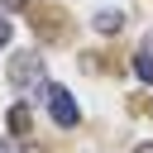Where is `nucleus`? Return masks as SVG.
Here are the masks:
<instances>
[{"label":"nucleus","mask_w":153,"mask_h":153,"mask_svg":"<svg viewBox=\"0 0 153 153\" xmlns=\"http://www.w3.org/2000/svg\"><path fill=\"white\" fill-rule=\"evenodd\" d=\"M43 100H48V115H53L57 129H76V124H81V105H76V96H72L67 86L43 81Z\"/></svg>","instance_id":"1"},{"label":"nucleus","mask_w":153,"mask_h":153,"mask_svg":"<svg viewBox=\"0 0 153 153\" xmlns=\"http://www.w3.org/2000/svg\"><path fill=\"white\" fill-rule=\"evenodd\" d=\"M5 76H10V86H14V91H29V86L43 76V57H38V53H14Z\"/></svg>","instance_id":"2"},{"label":"nucleus","mask_w":153,"mask_h":153,"mask_svg":"<svg viewBox=\"0 0 153 153\" xmlns=\"http://www.w3.org/2000/svg\"><path fill=\"white\" fill-rule=\"evenodd\" d=\"M91 24H96V33H120V29H124V14H120V10H96Z\"/></svg>","instance_id":"3"},{"label":"nucleus","mask_w":153,"mask_h":153,"mask_svg":"<svg viewBox=\"0 0 153 153\" xmlns=\"http://www.w3.org/2000/svg\"><path fill=\"white\" fill-rule=\"evenodd\" d=\"M29 124H33V110L19 100V105H10V134H29Z\"/></svg>","instance_id":"4"},{"label":"nucleus","mask_w":153,"mask_h":153,"mask_svg":"<svg viewBox=\"0 0 153 153\" xmlns=\"http://www.w3.org/2000/svg\"><path fill=\"white\" fill-rule=\"evenodd\" d=\"M134 76H139L143 86H153V53H143V48L134 53Z\"/></svg>","instance_id":"5"},{"label":"nucleus","mask_w":153,"mask_h":153,"mask_svg":"<svg viewBox=\"0 0 153 153\" xmlns=\"http://www.w3.org/2000/svg\"><path fill=\"white\" fill-rule=\"evenodd\" d=\"M10 38H14V24H10L5 14H0V48H10Z\"/></svg>","instance_id":"6"},{"label":"nucleus","mask_w":153,"mask_h":153,"mask_svg":"<svg viewBox=\"0 0 153 153\" xmlns=\"http://www.w3.org/2000/svg\"><path fill=\"white\" fill-rule=\"evenodd\" d=\"M0 5H5V10H24L29 0H0Z\"/></svg>","instance_id":"7"},{"label":"nucleus","mask_w":153,"mask_h":153,"mask_svg":"<svg viewBox=\"0 0 153 153\" xmlns=\"http://www.w3.org/2000/svg\"><path fill=\"white\" fill-rule=\"evenodd\" d=\"M134 153H153V139H148V143H139V148H134Z\"/></svg>","instance_id":"8"},{"label":"nucleus","mask_w":153,"mask_h":153,"mask_svg":"<svg viewBox=\"0 0 153 153\" xmlns=\"http://www.w3.org/2000/svg\"><path fill=\"white\" fill-rule=\"evenodd\" d=\"M143 53H153V29H148V43H143Z\"/></svg>","instance_id":"9"}]
</instances>
